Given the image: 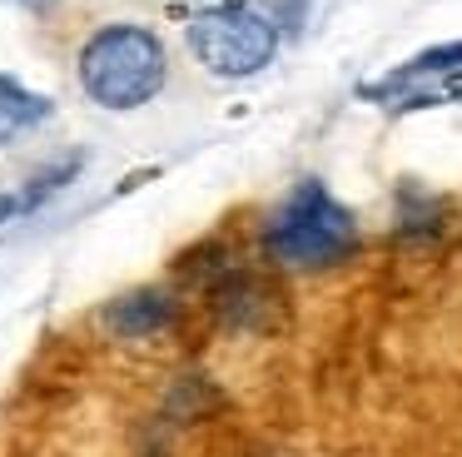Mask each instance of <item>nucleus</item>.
<instances>
[{"mask_svg":"<svg viewBox=\"0 0 462 457\" xmlns=\"http://www.w3.org/2000/svg\"><path fill=\"white\" fill-rule=\"evenodd\" d=\"M80 85L85 95L100 109H140L150 105L164 89V75H170V60H164V45L150 35L144 25H100L90 40L80 45Z\"/></svg>","mask_w":462,"mask_h":457,"instance_id":"1","label":"nucleus"},{"mask_svg":"<svg viewBox=\"0 0 462 457\" xmlns=\"http://www.w3.org/2000/svg\"><path fill=\"white\" fill-rule=\"evenodd\" d=\"M174 318H180V294L164 288V284H140V288H130V294L110 298L100 323L110 328L115 338H154V333H164V328H174Z\"/></svg>","mask_w":462,"mask_h":457,"instance_id":"4","label":"nucleus"},{"mask_svg":"<svg viewBox=\"0 0 462 457\" xmlns=\"http://www.w3.org/2000/svg\"><path fill=\"white\" fill-rule=\"evenodd\" d=\"M184 40H189L194 60L219 79H249L279 55V25L263 10L234 5V0L194 5L184 20Z\"/></svg>","mask_w":462,"mask_h":457,"instance_id":"3","label":"nucleus"},{"mask_svg":"<svg viewBox=\"0 0 462 457\" xmlns=\"http://www.w3.org/2000/svg\"><path fill=\"white\" fill-rule=\"evenodd\" d=\"M11 5H25V10H45L51 0H11Z\"/></svg>","mask_w":462,"mask_h":457,"instance_id":"8","label":"nucleus"},{"mask_svg":"<svg viewBox=\"0 0 462 457\" xmlns=\"http://www.w3.org/2000/svg\"><path fill=\"white\" fill-rule=\"evenodd\" d=\"M51 119V99L25 89L21 79L0 75V139H15L21 129H35Z\"/></svg>","mask_w":462,"mask_h":457,"instance_id":"6","label":"nucleus"},{"mask_svg":"<svg viewBox=\"0 0 462 457\" xmlns=\"http://www.w3.org/2000/svg\"><path fill=\"white\" fill-rule=\"evenodd\" d=\"M353 244H358V224L319 179H303L263 219V248L289 268H328L348 258Z\"/></svg>","mask_w":462,"mask_h":457,"instance_id":"2","label":"nucleus"},{"mask_svg":"<svg viewBox=\"0 0 462 457\" xmlns=\"http://www.w3.org/2000/svg\"><path fill=\"white\" fill-rule=\"evenodd\" d=\"M25 214V194L15 189V194H0V224H11V219Z\"/></svg>","mask_w":462,"mask_h":457,"instance_id":"7","label":"nucleus"},{"mask_svg":"<svg viewBox=\"0 0 462 457\" xmlns=\"http://www.w3.org/2000/svg\"><path fill=\"white\" fill-rule=\"evenodd\" d=\"M214 313L229 328H263L269 323V288L249 274L214 278Z\"/></svg>","mask_w":462,"mask_h":457,"instance_id":"5","label":"nucleus"}]
</instances>
